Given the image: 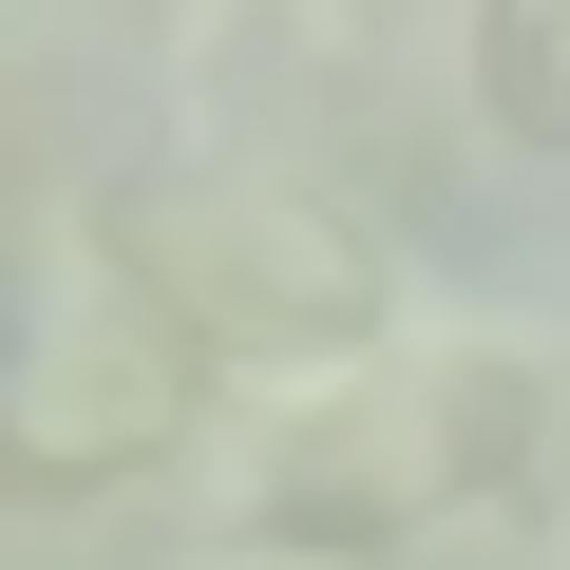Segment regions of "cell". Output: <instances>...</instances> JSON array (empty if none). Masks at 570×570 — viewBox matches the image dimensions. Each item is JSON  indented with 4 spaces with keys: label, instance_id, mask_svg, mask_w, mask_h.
<instances>
[{
    "label": "cell",
    "instance_id": "6da1fadb",
    "mask_svg": "<svg viewBox=\"0 0 570 570\" xmlns=\"http://www.w3.org/2000/svg\"><path fill=\"white\" fill-rule=\"evenodd\" d=\"M532 419H551L532 343H362L228 456V532L305 570H400L532 475Z\"/></svg>",
    "mask_w": 570,
    "mask_h": 570
},
{
    "label": "cell",
    "instance_id": "7a4b0ae2",
    "mask_svg": "<svg viewBox=\"0 0 570 570\" xmlns=\"http://www.w3.org/2000/svg\"><path fill=\"white\" fill-rule=\"evenodd\" d=\"M96 228L153 266V305H171L209 362L324 381V362L400 343V247H381L305 153H153V171L96 190Z\"/></svg>",
    "mask_w": 570,
    "mask_h": 570
},
{
    "label": "cell",
    "instance_id": "3957f363",
    "mask_svg": "<svg viewBox=\"0 0 570 570\" xmlns=\"http://www.w3.org/2000/svg\"><path fill=\"white\" fill-rule=\"evenodd\" d=\"M209 419V343L153 305V266L77 209L39 228V266L0 285V513H115L134 475H171Z\"/></svg>",
    "mask_w": 570,
    "mask_h": 570
},
{
    "label": "cell",
    "instance_id": "277c9868",
    "mask_svg": "<svg viewBox=\"0 0 570 570\" xmlns=\"http://www.w3.org/2000/svg\"><path fill=\"white\" fill-rule=\"evenodd\" d=\"M381 39V0H153L171 96H266V77H343Z\"/></svg>",
    "mask_w": 570,
    "mask_h": 570
},
{
    "label": "cell",
    "instance_id": "5b68a950",
    "mask_svg": "<svg viewBox=\"0 0 570 570\" xmlns=\"http://www.w3.org/2000/svg\"><path fill=\"white\" fill-rule=\"evenodd\" d=\"M475 115L570 171V0H475Z\"/></svg>",
    "mask_w": 570,
    "mask_h": 570
}]
</instances>
